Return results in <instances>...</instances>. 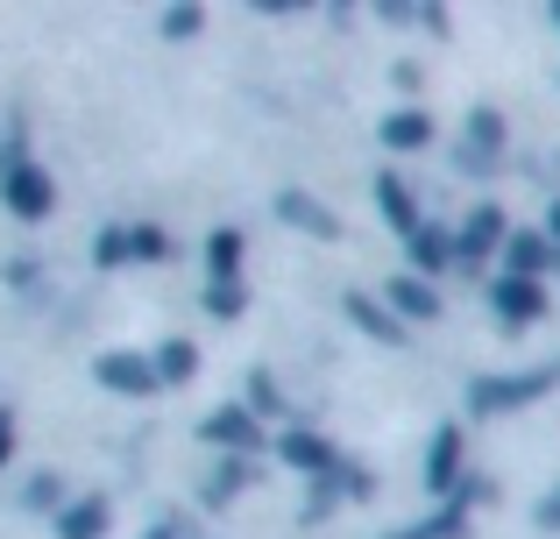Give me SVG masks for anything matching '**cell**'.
<instances>
[{"label": "cell", "instance_id": "cell-32", "mask_svg": "<svg viewBox=\"0 0 560 539\" xmlns=\"http://www.w3.org/2000/svg\"><path fill=\"white\" fill-rule=\"evenodd\" d=\"M553 28H560V8H553Z\"/></svg>", "mask_w": 560, "mask_h": 539}, {"label": "cell", "instance_id": "cell-24", "mask_svg": "<svg viewBox=\"0 0 560 539\" xmlns=\"http://www.w3.org/2000/svg\"><path fill=\"white\" fill-rule=\"evenodd\" d=\"M22 504L28 512H65V483H57V476H36V483L22 490Z\"/></svg>", "mask_w": 560, "mask_h": 539}, {"label": "cell", "instance_id": "cell-5", "mask_svg": "<svg viewBox=\"0 0 560 539\" xmlns=\"http://www.w3.org/2000/svg\"><path fill=\"white\" fill-rule=\"evenodd\" d=\"M199 441L206 447H220V455H256L262 447V419L248 412V405H220V412H206V426H199Z\"/></svg>", "mask_w": 560, "mask_h": 539}, {"label": "cell", "instance_id": "cell-9", "mask_svg": "<svg viewBox=\"0 0 560 539\" xmlns=\"http://www.w3.org/2000/svg\"><path fill=\"white\" fill-rule=\"evenodd\" d=\"M383 305H390L405 327H425V319H440V284H425V277H411V270H397V277H383Z\"/></svg>", "mask_w": 560, "mask_h": 539}, {"label": "cell", "instance_id": "cell-3", "mask_svg": "<svg viewBox=\"0 0 560 539\" xmlns=\"http://www.w3.org/2000/svg\"><path fill=\"white\" fill-rule=\"evenodd\" d=\"M504 242H511V221H504V207H468V221L454 227V249H462V270H482V263H497V256H504Z\"/></svg>", "mask_w": 560, "mask_h": 539}, {"label": "cell", "instance_id": "cell-2", "mask_svg": "<svg viewBox=\"0 0 560 539\" xmlns=\"http://www.w3.org/2000/svg\"><path fill=\"white\" fill-rule=\"evenodd\" d=\"M0 199H8L14 221H50L57 185H50V171H43V164H28V156H8V164H0Z\"/></svg>", "mask_w": 560, "mask_h": 539}, {"label": "cell", "instance_id": "cell-20", "mask_svg": "<svg viewBox=\"0 0 560 539\" xmlns=\"http://www.w3.org/2000/svg\"><path fill=\"white\" fill-rule=\"evenodd\" d=\"M390 539H468V504H440V512H425L419 526H405V532H390Z\"/></svg>", "mask_w": 560, "mask_h": 539}, {"label": "cell", "instance_id": "cell-25", "mask_svg": "<svg viewBox=\"0 0 560 539\" xmlns=\"http://www.w3.org/2000/svg\"><path fill=\"white\" fill-rule=\"evenodd\" d=\"M156 22H164V36H199V28H206V8H164V14H156Z\"/></svg>", "mask_w": 560, "mask_h": 539}, {"label": "cell", "instance_id": "cell-31", "mask_svg": "<svg viewBox=\"0 0 560 539\" xmlns=\"http://www.w3.org/2000/svg\"><path fill=\"white\" fill-rule=\"evenodd\" d=\"M553 270H560V249H553Z\"/></svg>", "mask_w": 560, "mask_h": 539}, {"label": "cell", "instance_id": "cell-13", "mask_svg": "<svg viewBox=\"0 0 560 539\" xmlns=\"http://www.w3.org/2000/svg\"><path fill=\"white\" fill-rule=\"evenodd\" d=\"M376 136H383V150L411 156V150H425V142H433L440 128H433V114H425V107H390V114L376 121Z\"/></svg>", "mask_w": 560, "mask_h": 539}, {"label": "cell", "instance_id": "cell-8", "mask_svg": "<svg viewBox=\"0 0 560 539\" xmlns=\"http://www.w3.org/2000/svg\"><path fill=\"white\" fill-rule=\"evenodd\" d=\"M277 461H284V469H299V476H313V483H327V476L341 469V447H334L327 433H305V426H291L284 441H277Z\"/></svg>", "mask_w": 560, "mask_h": 539}, {"label": "cell", "instance_id": "cell-6", "mask_svg": "<svg viewBox=\"0 0 560 539\" xmlns=\"http://www.w3.org/2000/svg\"><path fill=\"white\" fill-rule=\"evenodd\" d=\"M490 313L504 319V327H533V319H547V284H533V277H490Z\"/></svg>", "mask_w": 560, "mask_h": 539}, {"label": "cell", "instance_id": "cell-23", "mask_svg": "<svg viewBox=\"0 0 560 539\" xmlns=\"http://www.w3.org/2000/svg\"><path fill=\"white\" fill-rule=\"evenodd\" d=\"M206 313L213 319H242L248 313V284H206Z\"/></svg>", "mask_w": 560, "mask_h": 539}, {"label": "cell", "instance_id": "cell-17", "mask_svg": "<svg viewBox=\"0 0 560 539\" xmlns=\"http://www.w3.org/2000/svg\"><path fill=\"white\" fill-rule=\"evenodd\" d=\"M107 526H114L107 497H71L57 512V539H107Z\"/></svg>", "mask_w": 560, "mask_h": 539}, {"label": "cell", "instance_id": "cell-11", "mask_svg": "<svg viewBox=\"0 0 560 539\" xmlns=\"http://www.w3.org/2000/svg\"><path fill=\"white\" fill-rule=\"evenodd\" d=\"M497 150H504V114L497 107H468V142H462V171H497Z\"/></svg>", "mask_w": 560, "mask_h": 539}, {"label": "cell", "instance_id": "cell-29", "mask_svg": "<svg viewBox=\"0 0 560 539\" xmlns=\"http://www.w3.org/2000/svg\"><path fill=\"white\" fill-rule=\"evenodd\" d=\"M547 242H553V249H560V199H553V207H547Z\"/></svg>", "mask_w": 560, "mask_h": 539}, {"label": "cell", "instance_id": "cell-1", "mask_svg": "<svg viewBox=\"0 0 560 539\" xmlns=\"http://www.w3.org/2000/svg\"><path fill=\"white\" fill-rule=\"evenodd\" d=\"M560 370H518V376H476L468 384V412L476 419H497V412H518V405H533L539 390H553Z\"/></svg>", "mask_w": 560, "mask_h": 539}, {"label": "cell", "instance_id": "cell-30", "mask_svg": "<svg viewBox=\"0 0 560 539\" xmlns=\"http://www.w3.org/2000/svg\"><path fill=\"white\" fill-rule=\"evenodd\" d=\"M150 539H178V532H171V526H156V532H150Z\"/></svg>", "mask_w": 560, "mask_h": 539}, {"label": "cell", "instance_id": "cell-12", "mask_svg": "<svg viewBox=\"0 0 560 539\" xmlns=\"http://www.w3.org/2000/svg\"><path fill=\"white\" fill-rule=\"evenodd\" d=\"M376 213H383V227H397V235H419L425 227V213H419V199H411V185L397 178V171H376Z\"/></svg>", "mask_w": 560, "mask_h": 539}, {"label": "cell", "instance_id": "cell-10", "mask_svg": "<svg viewBox=\"0 0 560 539\" xmlns=\"http://www.w3.org/2000/svg\"><path fill=\"white\" fill-rule=\"evenodd\" d=\"M405 256H411V277H447V270H462V249H454V227H440V221H425L419 235L405 242Z\"/></svg>", "mask_w": 560, "mask_h": 539}, {"label": "cell", "instance_id": "cell-26", "mask_svg": "<svg viewBox=\"0 0 560 539\" xmlns=\"http://www.w3.org/2000/svg\"><path fill=\"white\" fill-rule=\"evenodd\" d=\"M242 405H248V412H256V419L284 405V398H277V384H270V370H256V376H248V398H242Z\"/></svg>", "mask_w": 560, "mask_h": 539}, {"label": "cell", "instance_id": "cell-18", "mask_svg": "<svg viewBox=\"0 0 560 539\" xmlns=\"http://www.w3.org/2000/svg\"><path fill=\"white\" fill-rule=\"evenodd\" d=\"M206 277L213 284H242V227H213L206 235Z\"/></svg>", "mask_w": 560, "mask_h": 539}, {"label": "cell", "instance_id": "cell-22", "mask_svg": "<svg viewBox=\"0 0 560 539\" xmlns=\"http://www.w3.org/2000/svg\"><path fill=\"white\" fill-rule=\"evenodd\" d=\"M93 263H100V270H121V263H128V221L100 227V242H93Z\"/></svg>", "mask_w": 560, "mask_h": 539}, {"label": "cell", "instance_id": "cell-4", "mask_svg": "<svg viewBox=\"0 0 560 539\" xmlns=\"http://www.w3.org/2000/svg\"><path fill=\"white\" fill-rule=\"evenodd\" d=\"M93 376H100V390H114V398H156V362L150 355H136V348H107V355L93 362Z\"/></svg>", "mask_w": 560, "mask_h": 539}, {"label": "cell", "instance_id": "cell-27", "mask_svg": "<svg viewBox=\"0 0 560 539\" xmlns=\"http://www.w3.org/2000/svg\"><path fill=\"white\" fill-rule=\"evenodd\" d=\"M539 526H547V532H560V483L547 490V497H539Z\"/></svg>", "mask_w": 560, "mask_h": 539}, {"label": "cell", "instance_id": "cell-14", "mask_svg": "<svg viewBox=\"0 0 560 539\" xmlns=\"http://www.w3.org/2000/svg\"><path fill=\"white\" fill-rule=\"evenodd\" d=\"M277 213H284L299 235H313V242H341V213L319 207L313 192H284V199H277Z\"/></svg>", "mask_w": 560, "mask_h": 539}, {"label": "cell", "instance_id": "cell-15", "mask_svg": "<svg viewBox=\"0 0 560 539\" xmlns=\"http://www.w3.org/2000/svg\"><path fill=\"white\" fill-rule=\"evenodd\" d=\"M348 319H355V327L370 333V341H383V348H405V341H411L405 319H397L383 298H370V291H348Z\"/></svg>", "mask_w": 560, "mask_h": 539}, {"label": "cell", "instance_id": "cell-19", "mask_svg": "<svg viewBox=\"0 0 560 539\" xmlns=\"http://www.w3.org/2000/svg\"><path fill=\"white\" fill-rule=\"evenodd\" d=\"M150 362H156V384H164V390H178V384H191V376H199V348H191L185 333H171V341L156 348Z\"/></svg>", "mask_w": 560, "mask_h": 539}, {"label": "cell", "instance_id": "cell-21", "mask_svg": "<svg viewBox=\"0 0 560 539\" xmlns=\"http://www.w3.org/2000/svg\"><path fill=\"white\" fill-rule=\"evenodd\" d=\"M164 256H171V235H164V227H150V221L128 227V263H164Z\"/></svg>", "mask_w": 560, "mask_h": 539}, {"label": "cell", "instance_id": "cell-7", "mask_svg": "<svg viewBox=\"0 0 560 539\" xmlns=\"http://www.w3.org/2000/svg\"><path fill=\"white\" fill-rule=\"evenodd\" d=\"M462 461H468L462 426H433V441H425V490H433L440 504L462 490Z\"/></svg>", "mask_w": 560, "mask_h": 539}, {"label": "cell", "instance_id": "cell-28", "mask_svg": "<svg viewBox=\"0 0 560 539\" xmlns=\"http://www.w3.org/2000/svg\"><path fill=\"white\" fill-rule=\"evenodd\" d=\"M8 455H14V412H0V469H8Z\"/></svg>", "mask_w": 560, "mask_h": 539}, {"label": "cell", "instance_id": "cell-16", "mask_svg": "<svg viewBox=\"0 0 560 539\" xmlns=\"http://www.w3.org/2000/svg\"><path fill=\"white\" fill-rule=\"evenodd\" d=\"M504 277H533V284H547V277H553V242H547V227H539V235H511V242H504Z\"/></svg>", "mask_w": 560, "mask_h": 539}]
</instances>
